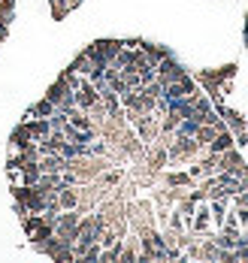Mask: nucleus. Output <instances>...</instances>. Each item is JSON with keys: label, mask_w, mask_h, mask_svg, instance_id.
<instances>
[{"label": "nucleus", "mask_w": 248, "mask_h": 263, "mask_svg": "<svg viewBox=\"0 0 248 263\" xmlns=\"http://www.w3.org/2000/svg\"><path fill=\"white\" fill-rule=\"evenodd\" d=\"M221 115L227 118V121H224V124H227V130L239 133V130H245V127H248V121L239 115V112H236V109H221Z\"/></svg>", "instance_id": "10"}, {"label": "nucleus", "mask_w": 248, "mask_h": 263, "mask_svg": "<svg viewBox=\"0 0 248 263\" xmlns=\"http://www.w3.org/2000/svg\"><path fill=\"white\" fill-rule=\"evenodd\" d=\"M194 94H197V82H194L188 73H185L182 79L164 85V97L166 100H176V97H194Z\"/></svg>", "instance_id": "2"}, {"label": "nucleus", "mask_w": 248, "mask_h": 263, "mask_svg": "<svg viewBox=\"0 0 248 263\" xmlns=\"http://www.w3.org/2000/svg\"><path fill=\"white\" fill-rule=\"evenodd\" d=\"M25 124H28L30 136H33L36 142H40V139H46V136L52 133V121H49V118H28Z\"/></svg>", "instance_id": "8"}, {"label": "nucleus", "mask_w": 248, "mask_h": 263, "mask_svg": "<svg viewBox=\"0 0 248 263\" xmlns=\"http://www.w3.org/2000/svg\"><path fill=\"white\" fill-rule=\"evenodd\" d=\"M70 70H76L79 76H91V70H94V61H91V58L82 52L76 61H73V67H70Z\"/></svg>", "instance_id": "13"}, {"label": "nucleus", "mask_w": 248, "mask_h": 263, "mask_svg": "<svg viewBox=\"0 0 248 263\" xmlns=\"http://www.w3.org/2000/svg\"><path fill=\"white\" fill-rule=\"evenodd\" d=\"M52 112H55V103H52V100H46V97L33 106V109H30V115H36V118H49Z\"/></svg>", "instance_id": "14"}, {"label": "nucleus", "mask_w": 248, "mask_h": 263, "mask_svg": "<svg viewBox=\"0 0 248 263\" xmlns=\"http://www.w3.org/2000/svg\"><path fill=\"white\" fill-rule=\"evenodd\" d=\"M6 33H9V22H0V43L6 40Z\"/></svg>", "instance_id": "18"}, {"label": "nucleus", "mask_w": 248, "mask_h": 263, "mask_svg": "<svg viewBox=\"0 0 248 263\" xmlns=\"http://www.w3.org/2000/svg\"><path fill=\"white\" fill-rule=\"evenodd\" d=\"M191 176H169V184H188Z\"/></svg>", "instance_id": "17"}, {"label": "nucleus", "mask_w": 248, "mask_h": 263, "mask_svg": "<svg viewBox=\"0 0 248 263\" xmlns=\"http://www.w3.org/2000/svg\"><path fill=\"white\" fill-rule=\"evenodd\" d=\"M139 49H142V52L148 54V61H151V64H155V67H158V61H164L166 54V49H161V46H151V43H137Z\"/></svg>", "instance_id": "11"}, {"label": "nucleus", "mask_w": 248, "mask_h": 263, "mask_svg": "<svg viewBox=\"0 0 248 263\" xmlns=\"http://www.w3.org/2000/svg\"><path fill=\"white\" fill-rule=\"evenodd\" d=\"M209 224H212V212H209V206L203 203V206H197V209H194L191 230H194V233H203V230H209Z\"/></svg>", "instance_id": "7"}, {"label": "nucleus", "mask_w": 248, "mask_h": 263, "mask_svg": "<svg viewBox=\"0 0 248 263\" xmlns=\"http://www.w3.org/2000/svg\"><path fill=\"white\" fill-rule=\"evenodd\" d=\"M188 70L173 58V54H166L164 61H158V67H155V79L161 82V85H169V82H176V79H182Z\"/></svg>", "instance_id": "1"}, {"label": "nucleus", "mask_w": 248, "mask_h": 263, "mask_svg": "<svg viewBox=\"0 0 248 263\" xmlns=\"http://www.w3.org/2000/svg\"><path fill=\"white\" fill-rule=\"evenodd\" d=\"M139 254L137 251H133V248H121V257H118V260H124V263H130V260H137Z\"/></svg>", "instance_id": "16"}, {"label": "nucleus", "mask_w": 248, "mask_h": 263, "mask_svg": "<svg viewBox=\"0 0 248 263\" xmlns=\"http://www.w3.org/2000/svg\"><path fill=\"white\" fill-rule=\"evenodd\" d=\"M9 145H12V152H22V148H28V145H36V139L30 136L28 124H18V127L12 130V136H9Z\"/></svg>", "instance_id": "5"}, {"label": "nucleus", "mask_w": 248, "mask_h": 263, "mask_svg": "<svg viewBox=\"0 0 248 263\" xmlns=\"http://www.w3.org/2000/svg\"><path fill=\"white\" fill-rule=\"evenodd\" d=\"M58 203H61V209H76L79 206V194L73 191V184L58 187Z\"/></svg>", "instance_id": "9"}, {"label": "nucleus", "mask_w": 248, "mask_h": 263, "mask_svg": "<svg viewBox=\"0 0 248 263\" xmlns=\"http://www.w3.org/2000/svg\"><path fill=\"white\" fill-rule=\"evenodd\" d=\"M40 170L43 173H64V170H70V158H64L61 152L40 155Z\"/></svg>", "instance_id": "4"}, {"label": "nucleus", "mask_w": 248, "mask_h": 263, "mask_svg": "<svg viewBox=\"0 0 248 263\" xmlns=\"http://www.w3.org/2000/svg\"><path fill=\"white\" fill-rule=\"evenodd\" d=\"M94 103H100V91L94 88V82H91V79H82V85L76 88V106L88 112Z\"/></svg>", "instance_id": "3"}, {"label": "nucleus", "mask_w": 248, "mask_h": 263, "mask_svg": "<svg viewBox=\"0 0 248 263\" xmlns=\"http://www.w3.org/2000/svg\"><path fill=\"white\" fill-rule=\"evenodd\" d=\"M215 124H200V127H197V133H194V139H197V142H200V145H209V142H212V139H215Z\"/></svg>", "instance_id": "12"}, {"label": "nucleus", "mask_w": 248, "mask_h": 263, "mask_svg": "<svg viewBox=\"0 0 248 263\" xmlns=\"http://www.w3.org/2000/svg\"><path fill=\"white\" fill-rule=\"evenodd\" d=\"M233 145H236V139H233V130H227V127H224V130L215 133V139H212L206 148H209L212 155H221V152H227V148H233Z\"/></svg>", "instance_id": "6"}, {"label": "nucleus", "mask_w": 248, "mask_h": 263, "mask_svg": "<svg viewBox=\"0 0 248 263\" xmlns=\"http://www.w3.org/2000/svg\"><path fill=\"white\" fill-rule=\"evenodd\" d=\"M137 73H139V82H142V85H148V82L155 79V67H139Z\"/></svg>", "instance_id": "15"}]
</instances>
